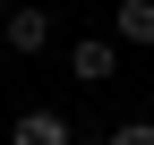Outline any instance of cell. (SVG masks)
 I'll return each instance as SVG.
<instances>
[{"label": "cell", "instance_id": "7", "mask_svg": "<svg viewBox=\"0 0 154 145\" xmlns=\"http://www.w3.org/2000/svg\"><path fill=\"white\" fill-rule=\"evenodd\" d=\"M0 51H9V34H0Z\"/></svg>", "mask_w": 154, "mask_h": 145}, {"label": "cell", "instance_id": "1", "mask_svg": "<svg viewBox=\"0 0 154 145\" xmlns=\"http://www.w3.org/2000/svg\"><path fill=\"white\" fill-rule=\"evenodd\" d=\"M69 68L86 85H111V77H120V43H111V34H77V43H69Z\"/></svg>", "mask_w": 154, "mask_h": 145}, {"label": "cell", "instance_id": "5", "mask_svg": "<svg viewBox=\"0 0 154 145\" xmlns=\"http://www.w3.org/2000/svg\"><path fill=\"white\" fill-rule=\"evenodd\" d=\"M111 145H154V120H120V128H111Z\"/></svg>", "mask_w": 154, "mask_h": 145}, {"label": "cell", "instance_id": "6", "mask_svg": "<svg viewBox=\"0 0 154 145\" xmlns=\"http://www.w3.org/2000/svg\"><path fill=\"white\" fill-rule=\"evenodd\" d=\"M0 17H9V0H0Z\"/></svg>", "mask_w": 154, "mask_h": 145}, {"label": "cell", "instance_id": "2", "mask_svg": "<svg viewBox=\"0 0 154 145\" xmlns=\"http://www.w3.org/2000/svg\"><path fill=\"white\" fill-rule=\"evenodd\" d=\"M111 43L120 51H146L154 43V0H120V9H111Z\"/></svg>", "mask_w": 154, "mask_h": 145}, {"label": "cell", "instance_id": "3", "mask_svg": "<svg viewBox=\"0 0 154 145\" xmlns=\"http://www.w3.org/2000/svg\"><path fill=\"white\" fill-rule=\"evenodd\" d=\"M0 34H9V51H26V60H34V51L51 43V17H43V9H9V17H0Z\"/></svg>", "mask_w": 154, "mask_h": 145}, {"label": "cell", "instance_id": "4", "mask_svg": "<svg viewBox=\"0 0 154 145\" xmlns=\"http://www.w3.org/2000/svg\"><path fill=\"white\" fill-rule=\"evenodd\" d=\"M9 145H69V120H60V111H17Z\"/></svg>", "mask_w": 154, "mask_h": 145}]
</instances>
